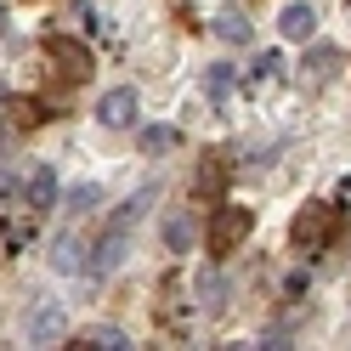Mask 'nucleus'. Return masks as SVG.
Wrapping results in <instances>:
<instances>
[{
  "label": "nucleus",
  "mask_w": 351,
  "mask_h": 351,
  "mask_svg": "<svg viewBox=\"0 0 351 351\" xmlns=\"http://www.w3.org/2000/svg\"><path fill=\"white\" fill-rule=\"evenodd\" d=\"M250 232H255V215H250L244 204H215V215H210V255L221 261V255H232V250H244Z\"/></svg>",
  "instance_id": "obj_1"
},
{
  "label": "nucleus",
  "mask_w": 351,
  "mask_h": 351,
  "mask_svg": "<svg viewBox=\"0 0 351 351\" xmlns=\"http://www.w3.org/2000/svg\"><path fill=\"white\" fill-rule=\"evenodd\" d=\"M340 232V204H306L300 215H295V227H289V238H295V250H328V238Z\"/></svg>",
  "instance_id": "obj_2"
},
{
  "label": "nucleus",
  "mask_w": 351,
  "mask_h": 351,
  "mask_svg": "<svg viewBox=\"0 0 351 351\" xmlns=\"http://www.w3.org/2000/svg\"><path fill=\"white\" fill-rule=\"evenodd\" d=\"M46 62L57 69V80H91V51L80 46V40H69V34H51L46 40Z\"/></svg>",
  "instance_id": "obj_3"
},
{
  "label": "nucleus",
  "mask_w": 351,
  "mask_h": 351,
  "mask_svg": "<svg viewBox=\"0 0 351 351\" xmlns=\"http://www.w3.org/2000/svg\"><path fill=\"white\" fill-rule=\"evenodd\" d=\"M97 119H102L108 130L136 125V91H130V85H114V91H102V102H97Z\"/></svg>",
  "instance_id": "obj_4"
},
{
  "label": "nucleus",
  "mask_w": 351,
  "mask_h": 351,
  "mask_svg": "<svg viewBox=\"0 0 351 351\" xmlns=\"http://www.w3.org/2000/svg\"><path fill=\"white\" fill-rule=\"evenodd\" d=\"M62 335H69V317H62L57 300H46V306L29 312V340L34 346H62Z\"/></svg>",
  "instance_id": "obj_5"
},
{
  "label": "nucleus",
  "mask_w": 351,
  "mask_h": 351,
  "mask_svg": "<svg viewBox=\"0 0 351 351\" xmlns=\"http://www.w3.org/2000/svg\"><path fill=\"white\" fill-rule=\"evenodd\" d=\"M23 210H34V215L57 210V176H51V165H34L23 176Z\"/></svg>",
  "instance_id": "obj_6"
},
{
  "label": "nucleus",
  "mask_w": 351,
  "mask_h": 351,
  "mask_svg": "<svg viewBox=\"0 0 351 351\" xmlns=\"http://www.w3.org/2000/svg\"><path fill=\"white\" fill-rule=\"evenodd\" d=\"M125 250H130V232H125V227H108L97 244H91V272H97V278H108V272H114L119 261H125Z\"/></svg>",
  "instance_id": "obj_7"
},
{
  "label": "nucleus",
  "mask_w": 351,
  "mask_h": 351,
  "mask_svg": "<svg viewBox=\"0 0 351 351\" xmlns=\"http://www.w3.org/2000/svg\"><path fill=\"white\" fill-rule=\"evenodd\" d=\"M51 267L69 272V278H74V272H91V244H85L80 232H62L57 244H51Z\"/></svg>",
  "instance_id": "obj_8"
},
{
  "label": "nucleus",
  "mask_w": 351,
  "mask_h": 351,
  "mask_svg": "<svg viewBox=\"0 0 351 351\" xmlns=\"http://www.w3.org/2000/svg\"><path fill=\"white\" fill-rule=\"evenodd\" d=\"M69 346H80V351H125L130 335H125V328H114V323H97V328H85V335L69 340Z\"/></svg>",
  "instance_id": "obj_9"
},
{
  "label": "nucleus",
  "mask_w": 351,
  "mask_h": 351,
  "mask_svg": "<svg viewBox=\"0 0 351 351\" xmlns=\"http://www.w3.org/2000/svg\"><path fill=\"white\" fill-rule=\"evenodd\" d=\"M278 29H283V40H312V29H317V12L306 6V0H295V6H283Z\"/></svg>",
  "instance_id": "obj_10"
},
{
  "label": "nucleus",
  "mask_w": 351,
  "mask_h": 351,
  "mask_svg": "<svg viewBox=\"0 0 351 351\" xmlns=\"http://www.w3.org/2000/svg\"><path fill=\"white\" fill-rule=\"evenodd\" d=\"M193 238H199V227H193V215H187V210L165 215V250H170V255H187V250H193Z\"/></svg>",
  "instance_id": "obj_11"
},
{
  "label": "nucleus",
  "mask_w": 351,
  "mask_h": 351,
  "mask_svg": "<svg viewBox=\"0 0 351 351\" xmlns=\"http://www.w3.org/2000/svg\"><path fill=\"white\" fill-rule=\"evenodd\" d=\"M215 34H221L227 46H244V40H250V23H244V12H238V6H221V12H215Z\"/></svg>",
  "instance_id": "obj_12"
},
{
  "label": "nucleus",
  "mask_w": 351,
  "mask_h": 351,
  "mask_svg": "<svg viewBox=\"0 0 351 351\" xmlns=\"http://www.w3.org/2000/svg\"><path fill=\"white\" fill-rule=\"evenodd\" d=\"M170 147H182V130L176 125H147L142 130V153L147 159H159V153H170Z\"/></svg>",
  "instance_id": "obj_13"
},
{
  "label": "nucleus",
  "mask_w": 351,
  "mask_h": 351,
  "mask_svg": "<svg viewBox=\"0 0 351 351\" xmlns=\"http://www.w3.org/2000/svg\"><path fill=\"white\" fill-rule=\"evenodd\" d=\"M147 204H153V187H142L136 199H125V204L114 210V221H108V227H125V232H130V227H136L142 215H147Z\"/></svg>",
  "instance_id": "obj_14"
},
{
  "label": "nucleus",
  "mask_w": 351,
  "mask_h": 351,
  "mask_svg": "<svg viewBox=\"0 0 351 351\" xmlns=\"http://www.w3.org/2000/svg\"><path fill=\"white\" fill-rule=\"evenodd\" d=\"M204 97L210 102H227L232 97V69H227V62H215V69L204 74Z\"/></svg>",
  "instance_id": "obj_15"
},
{
  "label": "nucleus",
  "mask_w": 351,
  "mask_h": 351,
  "mask_svg": "<svg viewBox=\"0 0 351 351\" xmlns=\"http://www.w3.org/2000/svg\"><path fill=\"white\" fill-rule=\"evenodd\" d=\"M199 300L210 306V312H221V306H227V278L221 272H204L199 278Z\"/></svg>",
  "instance_id": "obj_16"
},
{
  "label": "nucleus",
  "mask_w": 351,
  "mask_h": 351,
  "mask_svg": "<svg viewBox=\"0 0 351 351\" xmlns=\"http://www.w3.org/2000/svg\"><path fill=\"white\" fill-rule=\"evenodd\" d=\"M40 221V215L34 210H23V215H17V221H6V227H0V238H6V250H23L29 244V227Z\"/></svg>",
  "instance_id": "obj_17"
},
{
  "label": "nucleus",
  "mask_w": 351,
  "mask_h": 351,
  "mask_svg": "<svg viewBox=\"0 0 351 351\" xmlns=\"http://www.w3.org/2000/svg\"><path fill=\"white\" fill-rule=\"evenodd\" d=\"M335 69H340V51H335V46H317V51H312V80H328Z\"/></svg>",
  "instance_id": "obj_18"
},
{
  "label": "nucleus",
  "mask_w": 351,
  "mask_h": 351,
  "mask_svg": "<svg viewBox=\"0 0 351 351\" xmlns=\"http://www.w3.org/2000/svg\"><path fill=\"white\" fill-rule=\"evenodd\" d=\"M97 199H102V187H91V182H85V187H74L69 210H74V215H85V210H97Z\"/></svg>",
  "instance_id": "obj_19"
},
{
  "label": "nucleus",
  "mask_w": 351,
  "mask_h": 351,
  "mask_svg": "<svg viewBox=\"0 0 351 351\" xmlns=\"http://www.w3.org/2000/svg\"><path fill=\"white\" fill-rule=\"evenodd\" d=\"M12 114H17V125H46V119H51L40 102H12Z\"/></svg>",
  "instance_id": "obj_20"
},
{
  "label": "nucleus",
  "mask_w": 351,
  "mask_h": 351,
  "mask_svg": "<svg viewBox=\"0 0 351 351\" xmlns=\"http://www.w3.org/2000/svg\"><path fill=\"white\" fill-rule=\"evenodd\" d=\"M221 182H227L221 165H204V170H199V193H204V199H210V193H221Z\"/></svg>",
  "instance_id": "obj_21"
},
{
  "label": "nucleus",
  "mask_w": 351,
  "mask_h": 351,
  "mask_svg": "<svg viewBox=\"0 0 351 351\" xmlns=\"http://www.w3.org/2000/svg\"><path fill=\"white\" fill-rule=\"evenodd\" d=\"M278 69H283V57H278V51H267V57H261V62H255V80H272Z\"/></svg>",
  "instance_id": "obj_22"
},
{
  "label": "nucleus",
  "mask_w": 351,
  "mask_h": 351,
  "mask_svg": "<svg viewBox=\"0 0 351 351\" xmlns=\"http://www.w3.org/2000/svg\"><path fill=\"white\" fill-rule=\"evenodd\" d=\"M0 34H6V6H0Z\"/></svg>",
  "instance_id": "obj_23"
}]
</instances>
